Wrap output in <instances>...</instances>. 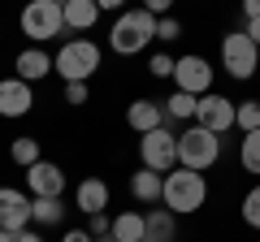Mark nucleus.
<instances>
[{
    "label": "nucleus",
    "mask_w": 260,
    "mask_h": 242,
    "mask_svg": "<svg viewBox=\"0 0 260 242\" xmlns=\"http://www.w3.org/2000/svg\"><path fill=\"white\" fill-rule=\"evenodd\" d=\"M61 242H95V233H91V229H65Z\"/></svg>",
    "instance_id": "obj_31"
},
{
    "label": "nucleus",
    "mask_w": 260,
    "mask_h": 242,
    "mask_svg": "<svg viewBox=\"0 0 260 242\" xmlns=\"http://www.w3.org/2000/svg\"><path fill=\"white\" fill-rule=\"evenodd\" d=\"M139 5H143V9H148V13H156V18H169V13H174V5H178V0H139Z\"/></svg>",
    "instance_id": "obj_30"
},
{
    "label": "nucleus",
    "mask_w": 260,
    "mask_h": 242,
    "mask_svg": "<svg viewBox=\"0 0 260 242\" xmlns=\"http://www.w3.org/2000/svg\"><path fill=\"white\" fill-rule=\"evenodd\" d=\"M61 13H65V30H74V35H87V30L100 22V5L95 0H65L61 5Z\"/></svg>",
    "instance_id": "obj_17"
},
{
    "label": "nucleus",
    "mask_w": 260,
    "mask_h": 242,
    "mask_svg": "<svg viewBox=\"0 0 260 242\" xmlns=\"http://www.w3.org/2000/svg\"><path fill=\"white\" fill-rule=\"evenodd\" d=\"M18 242H44V233H39V229H22Z\"/></svg>",
    "instance_id": "obj_34"
},
{
    "label": "nucleus",
    "mask_w": 260,
    "mask_h": 242,
    "mask_svg": "<svg viewBox=\"0 0 260 242\" xmlns=\"http://www.w3.org/2000/svg\"><path fill=\"white\" fill-rule=\"evenodd\" d=\"M35 225V216H30V195H22L18 186H0V229L9 233H22Z\"/></svg>",
    "instance_id": "obj_10"
},
{
    "label": "nucleus",
    "mask_w": 260,
    "mask_h": 242,
    "mask_svg": "<svg viewBox=\"0 0 260 242\" xmlns=\"http://www.w3.org/2000/svg\"><path fill=\"white\" fill-rule=\"evenodd\" d=\"M234 130H239V134L260 130V104H256V100H239V112H234Z\"/></svg>",
    "instance_id": "obj_23"
},
{
    "label": "nucleus",
    "mask_w": 260,
    "mask_h": 242,
    "mask_svg": "<svg viewBox=\"0 0 260 242\" xmlns=\"http://www.w3.org/2000/svg\"><path fill=\"white\" fill-rule=\"evenodd\" d=\"M143 242H148V238H143Z\"/></svg>",
    "instance_id": "obj_40"
},
{
    "label": "nucleus",
    "mask_w": 260,
    "mask_h": 242,
    "mask_svg": "<svg viewBox=\"0 0 260 242\" xmlns=\"http://www.w3.org/2000/svg\"><path fill=\"white\" fill-rule=\"evenodd\" d=\"M113 238L117 242H143L148 238V216L135 212V208H130V212H117L113 216Z\"/></svg>",
    "instance_id": "obj_19"
},
{
    "label": "nucleus",
    "mask_w": 260,
    "mask_h": 242,
    "mask_svg": "<svg viewBox=\"0 0 260 242\" xmlns=\"http://www.w3.org/2000/svg\"><path fill=\"white\" fill-rule=\"evenodd\" d=\"M247 35H251V44L260 48V18H251V22H247Z\"/></svg>",
    "instance_id": "obj_35"
},
{
    "label": "nucleus",
    "mask_w": 260,
    "mask_h": 242,
    "mask_svg": "<svg viewBox=\"0 0 260 242\" xmlns=\"http://www.w3.org/2000/svg\"><path fill=\"white\" fill-rule=\"evenodd\" d=\"M95 5H100V9H104V13H113V9H117V13H121V9H126V0H95Z\"/></svg>",
    "instance_id": "obj_33"
},
{
    "label": "nucleus",
    "mask_w": 260,
    "mask_h": 242,
    "mask_svg": "<svg viewBox=\"0 0 260 242\" xmlns=\"http://www.w3.org/2000/svg\"><path fill=\"white\" fill-rule=\"evenodd\" d=\"M9 160L13 165H22V169H30L35 160H44V151H39V139H18L9 147Z\"/></svg>",
    "instance_id": "obj_24"
},
{
    "label": "nucleus",
    "mask_w": 260,
    "mask_h": 242,
    "mask_svg": "<svg viewBox=\"0 0 260 242\" xmlns=\"http://www.w3.org/2000/svg\"><path fill=\"white\" fill-rule=\"evenodd\" d=\"M95 242H117V238H113V229H109V233H104V238H95Z\"/></svg>",
    "instance_id": "obj_37"
},
{
    "label": "nucleus",
    "mask_w": 260,
    "mask_h": 242,
    "mask_svg": "<svg viewBox=\"0 0 260 242\" xmlns=\"http://www.w3.org/2000/svg\"><path fill=\"white\" fill-rule=\"evenodd\" d=\"M139 160H143V169L174 173L178 169V134L169 130V126H160V130H152V134H139Z\"/></svg>",
    "instance_id": "obj_8"
},
{
    "label": "nucleus",
    "mask_w": 260,
    "mask_h": 242,
    "mask_svg": "<svg viewBox=\"0 0 260 242\" xmlns=\"http://www.w3.org/2000/svg\"><path fill=\"white\" fill-rule=\"evenodd\" d=\"M56 5H65V0H56Z\"/></svg>",
    "instance_id": "obj_38"
},
{
    "label": "nucleus",
    "mask_w": 260,
    "mask_h": 242,
    "mask_svg": "<svg viewBox=\"0 0 260 242\" xmlns=\"http://www.w3.org/2000/svg\"><path fill=\"white\" fill-rule=\"evenodd\" d=\"M26 190L35 199H61L65 195V173L61 165H52V160H35V165L26 169Z\"/></svg>",
    "instance_id": "obj_11"
},
{
    "label": "nucleus",
    "mask_w": 260,
    "mask_h": 242,
    "mask_svg": "<svg viewBox=\"0 0 260 242\" xmlns=\"http://www.w3.org/2000/svg\"><path fill=\"white\" fill-rule=\"evenodd\" d=\"M221 160V134L204 130V126H186L178 134V165L182 169H195V173H208V169Z\"/></svg>",
    "instance_id": "obj_3"
},
{
    "label": "nucleus",
    "mask_w": 260,
    "mask_h": 242,
    "mask_svg": "<svg viewBox=\"0 0 260 242\" xmlns=\"http://www.w3.org/2000/svg\"><path fill=\"white\" fill-rule=\"evenodd\" d=\"M174 65H178V56H169V52H152L148 56V74L152 78H174Z\"/></svg>",
    "instance_id": "obj_26"
},
{
    "label": "nucleus",
    "mask_w": 260,
    "mask_h": 242,
    "mask_svg": "<svg viewBox=\"0 0 260 242\" xmlns=\"http://www.w3.org/2000/svg\"><path fill=\"white\" fill-rule=\"evenodd\" d=\"M165 121L169 117H165V104H160V100H135L126 108V126L135 134H152V130H160Z\"/></svg>",
    "instance_id": "obj_16"
},
{
    "label": "nucleus",
    "mask_w": 260,
    "mask_h": 242,
    "mask_svg": "<svg viewBox=\"0 0 260 242\" xmlns=\"http://www.w3.org/2000/svg\"><path fill=\"white\" fill-rule=\"evenodd\" d=\"M13 69H18V78H22V83H30V87H35V83H44L48 74H56V56H48L44 48H35V44H30V48H22V52H18Z\"/></svg>",
    "instance_id": "obj_12"
},
{
    "label": "nucleus",
    "mask_w": 260,
    "mask_h": 242,
    "mask_svg": "<svg viewBox=\"0 0 260 242\" xmlns=\"http://www.w3.org/2000/svg\"><path fill=\"white\" fill-rule=\"evenodd\" d=\"M156 13H148L143 5H135V9H121L117 18H113L109 26V48L117 56H139L148 52V44L156 39Z\"/></svg>",
    "instance_id": "obj_1"
},
{
    "label": "nucleus",
    "mask_w": 260,
    "mask_h": 242,
    "mask_svg": "<svg viewBox=\"0 0 260 242\" xmlns=\"http://www.w3.org/2000/svg\"><path fill=\"white\" fill-rule=\"evenodd\" d=\"M87 95H91L87 83H65V104H74V108H78V104H87Z\"/></svg>",
    "instance_id": "obj_29"
},
{
    "label": "nucleus",
    "mask_w": 260,
    "mask_h": 242,
    "mask_svg": "<svg viewBox=\"0 0 260 242\" xmlns=\"http://www.w3.org/2000/svg\"><path fill=\"white\" fill-rule=\"evenodd\" d=\"M30 104H35V91H30V83H22L18 74L0 83V117H26Z\"/></svg>",
    "instance_id": "obj_13"
},
{
    "label": "nucleus",
    "mask_w": 260,
    "mask_h": 242,
    "mask_svg": "<svg viewBox=\"0 0 260 242\" xmlns=\"http://www.w3.org/2000/svg\"><path fill=\"white\" fill-rule=\"evenodd\" d=\"M18 26H22V35H26L35 48H44L48 39L65 35V13H61L56 0H26L22 13H18Z\"/></svg>",
    "instance_id": "obj_4"
},
{
    "label": "nucleus",
    "mask_w": 260,
    "mask_h": 242,
    "mask_svg": "<svg viewBox=\"0 0 260 242\" xmlns=\"http://www.w3.org/2000/svg\"><path fill=\"white\" fill-rule=\"evenodd\" d=\"M243 18H247V22L260 18V0H243Z\"/></svg>",
    "instance_id": "obj_32"
},
{
    "label": "nucleus",
    "mask_w": 260,
    "mask_h": 242,
    "mask_svg": "<svg viewBox=\"0 0 260 242\" xmlns=\"http://www.w3.org/2000/svg\"><path fill=\"white\" fill-rule=\"evenodd\" d=\"M195 108H200V95H186V91H174L165 100V117L169 121H195Z\"/></svg>",
    "instance_id": "obj_21"
},
{
    "label": "nucleus",
    "mask_w": 260,
    "mask_h": 242,
    "mask_svg": "<svg viewBox=\"0 0 260 242\" xmlns=\"http://www.w3.org/2000/svg\"><path fill=\"white\" fill-rule=\"evenodd\" d=\"M109 199H113V190H109V182H104V177H83V182H78V190H74V208H78L83 216L109 212Z\"/></svg>",
    "instance_id": "obj_14"
},
{
    "label": "nucleus",
    "mask_w": 260,
    "mask_h": 242,
    "mask_svg": "<svg viewBox=\"0 0 260 242\" xmlns=\"http://www.w3.org/2000/svg\"><path fill=\"white\" fill-rule=\"evenodd\" d=\"M239 165H243V173L260 177V130H251V134L239 139Z\"/></svg>",
    "instance_id": "obj_22"
},
{
    "label": "nucleus",
    "mask_w": 260,
    "mask_h": 242,
    "mask_svg": "<svg viewBox=\"0 0 260 242\" xmlns=\"http://www.w3.org/2000/svg\"><path fill=\"white\" fill-rule=\"evenodd\" d=\"M213 61L200 52H182L178 56V65H174V91H186V95H208L213 91Z\"/></svg>",
    "instance_id": "obj_7"
},
{
    "label": "nucleus",
    "mask_w": 260,
    "mask_h": 242,
    "mask_svg": "<svg viewBox=\"0 0 260 242\" xmlns=\"http://www.w3.org/2000/svg\"><path fill=\"white\" fill-rule=\"evenodd\" d=\"M234 112H239V100H230V95H221V91H208V95H200L195 126H204V130H213V134H230L234 130Z\"/></svg>",
    "instance_id": "obj_9"
},
{
    "label": "nucleus",
    "mask_w": 260,
    "mask_h": 242,
    "mask_svg": "<svg viewBox=\"0 0 260 242\" xmlns=\"http://www.w3.org/2000/svg\"><path fill=\"white\" fill-rule=\"evenodd\" d=\"M65 199H35L30 195V216H35V225L39 229H52V225H61L65 221Z\"/></svg>",
    "instance_id": "obj_20"
},
{
    "label": "nucleus",
    "mask_w": 260,
    "mask_h": 242,
    "mask_svg": "<svg viewBox=\"0 0 260 242\" xmlns=\"http://www.w3.org/2000/svg\"><path fill=\"white\" fill-rule=\"evenodd\" d=\"M130 199L135 204H148V208H156L160 199H165V173H156V169H135L130 173Z\"/></svg>",
    "instance_id": "obj_15"
},
{
    "label": "nucleus",
    "mask_w": 260,
    "mask_h": 242,
    "mask_svg": "<svg viewBox=\"0 0 260 242\" xmlns=\"http://www.w3.org/2000/svg\"><path fill=\"white\" fill-rule=\"evenodd\" d=\"M239 216H243V225H247V229H260V182L247 190V195H243Z\"/></svg>",
    "instance_id": "obj_25"
},
{
    "label": "nucleus",
    "mask_w": 260,
    "mask_h": 242,
    "mask_svg": "<svg viewBox=\"0 0 260 242\" xmlns=\"http://www.w3.org/2000/svg\"><path fill=\"white\" fill-rule=\"evenodd\" d=\"M160 204L169 208L174 216H191L208 204V177L195 173V169H182L178 165L174 173H165V199Z\"/></svg>",
    "instance_id": "obj_2"
},
{
    "label": "nucleus",
    "mask_w": 260,
    "mask_h": 242,
    "mask_svg": "<svg viewBox=\"0 0 260 242\" xmlns=\"http://www.w3.org/2000/svg\"><path fill=\"white\" fill-rule=\"evenodd\" d=\"M178 35H182V22H178L174 13H169V18H160V22H156V39H160V44H174Z\"/></svg>",
    "instance_id": "obj_27"
},
{
    "label": "nucleus",
    "mask_w": 260,
    "mask_h": 242,
    "mask_svg": "<svg viewBox=\"0 0 260 242\" xmlns=\"http://www.w3.org/2000/svg\"><path fill=\"white\" fill-rule=\"evenodd\" d=\"M0 242H18V233H9V229H0Z\"/></svg>",
    "instance_id": "obj_36"
},
{
    "label": "nucleus",
    "mask_w": 260,
    "mask_h": 242,
    "mask_svg": "<svg viewBox=\"0 0 260 242\" xmlns=\"http://www.w3.org/2000/svg\"><path fill=\"white\" fill-rule=\"evenodd\" d=\"M256 104H260V95H256Z\"/></svg>",
    "instance_id": "obj_39"
},
{
    "label": "nucleus",
    "mask_w": 260,
    "mask_h": 242,
    "mask_svg": "<svg viewBox=\"0 0 260 242\" xmlns=\"http://www.w3.org/2000/svg\"><path fill=\"white\" fill-rule=\"evenodd\" d=\"M87 229H91L95 238H104V233L113 229V216H109V212H95V216H87Z\"/></svg>",
    "instance_id": "obj_28"
},
{
    "label": "nucleus",
    "mask_w": 260,
    "mask_h": 242,
    "mask_svg": "<svg viewBox=\"0 0 260 242\" xmlns=\"http://www.w3.org/2000/svg\"><path fill=\"white\" fill-rule=\"evenodd\" d=\"M143 216H148V242H178V216L165 204L148 208Z\"/></svg>",
    "instance_id": "obj_18"
},
{
    "label": "nucleus",
    "mask_w": 260,
    "mask_h": 242,
    "mask_svg": "<svg viewBox=\"0 0 260 242\" xmlns=\"http://www.w3.org/2000/svg\"><path fill=\"white\" fill-rule=\"evenodd\" d=\"M100 44H91V39H65L61 48H56V74L65 78V83H87V78L100 69Z\"/></svg>",
    "instance_id": "obj_5"
},
{
    "label": "nucleus",
    "mask_w": 260,
    "mask_h": 242,
    "mask_svg": "<svg viewBox=\"0 0 260 242\" xmlns=\"http://www.w3.org/2000/svg\"><path fill=\"white\" fill-rule=\"evenodd\" d=\"M221 69L230 78H239V83H247L260 69V48L251 44L247 30H225L221 35Z\"/></svg>",
    "instance_id": "obj_6"
}]
</instances>
